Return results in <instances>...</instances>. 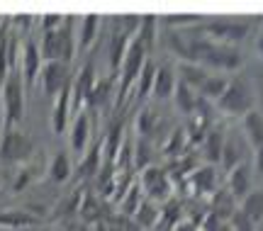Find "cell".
Here are the masks:
<instances>
[{
	"mask_svg": "<svg viewBox=\"0 0 263 231\" xmlns=\"http://www.w3.org/2000/svg\"><path fill=\"white\" fill-rule=\"evenodd\" d=\"M76 51V22L73 17L66 15L64 25L59 29H49V32H42V39H39V54L44 61H61V64H68L73 61Z\"/></svg>",
	"mask_w": 263,
	"mask_h": 231,
	"instance_id": "cell-1",
	"label": "cell"
},
{
	"mask_svg": "<svg viewBox=\"0 0 263 231\" xmlns=\"http://www.w3.org/2000/svg\"><path fill=\"white\" fill-rule=\"evenodd\" d=\"M217 110L229 114V117H244L246 112L254 110V88L244 75H232L227 83L224 92L215 102Z\"/></svg>",
	"mask_w": 263,
	"mask_h": 231,
	"instance_id": "cell-2",
	"label": "cell"
},
{
	"mask_svg": "<svg viewBox=\"0 0 263 231\" xmlns=\"http://www.w3.org/2000/svg\"><path fill=\"white\" fill-rule=\"evenodd\" d=\"M3 90V124L5 129H17V124L25 117V83L17 71H10L0 85Z\"/></svg>",
	"mask_w": 263,
	"mask_h": 231,
	"instance_id": "cell-3",
	"label": "cell"
},
{
	"mask_svg": "<svg viewBox=\"0 0 263 231\" xmlns=\"http://www.w3.org/2000/svg\"><path fill=\"white\" fill-rule=\"evenodd\" d=\"M146 49L141 46L139 39H132L129 46H127V51H124V59L122 64H120V90H117V105H124L127 98H129V90L134 88L137 83V78H139L141 68L146 64Z\"/></svg>",
	"mask_w": 263,
	"mask_h": 231,
	"instance_id": "cell-4",
	"label": "cell"
},
{
	"mask_svg": "<svg viewBox=\"0 0 263 231\" xmlns=\"http://www.w3.org/2000/svg\"><path fill=\"white\" fill-rule=\"evenodd\" d=\"M34 153V139L27 131L5 129L0 137V163L5 166H22Z\"/></svg>",
	"mask_w": 263,
	"mask_h": 231,
	"instance_id": "cell-5",
	"label": "cell"
},
{
	"mask_svg": "<svg viewBox=\"0 0 263 231\" xmlns=\"http://www.w3.org/2000/svg\"><path fill=\"white\" fill-rule=\"evenodd\" d=\"M251 27L254 22L251 20H202V34L212 42H222V44H232L234 46L236 42H241L251 34Z\"/></svg>",
	"mask_w": 263,
	"mask_h": 231,
	"instance_id": "cell-6",
	"label": "cell"
},
{
	"mask_svg": "<svg viewBox=\"0 0 263 231\" xmlns=\"http://www.w3.org/2000/svg\"><path fill=\"white\" fill-rule=\"evenodd\" d=\"M139 187H141V192L146 195L151 202H166V200H171L173 183H171L166 168L154 166V163H151V166H146L144 170H141Z\"/></svg>",
	"mask_w": 263,
	"mask_h": 231,
	"instance_id": "cell-7",
	"label": "cell"
},
{
	"mask_svg": "<svg viewBox=\"0 0 263 231\" xmlns=\"http://www.w3.org/2000/svg\"><path fill=\"white\" fill-rule=\"evenodd\" d=\"M73 75H71V66L61 64V61H44L42 71H39V85L47 98H57L66 85H71Z\"/></svg>",
	"mask_w": 263,
	"mask_h": 231,
	"instance_id": "cell-8",
	"label": "cell"
},
{
	"mask_svg": "<svg viewBox=\"0 0 263 231\" xmlns=\"http://www.w3.org/2000/svg\"><path fill=\"white\" fill-rule=\"evenodd\" d=\"M42 64L44 59L39 54V44L34 37L25 34V39L20 42V78L25 85H34L39 78V71H42Z\"/></svg>",
	"mask_w": 263,
	"mask_h": 231,
	"instance_id": "cell-9",
	"label": "cell"
},
{
	"mask_svg": "<svg viewBox=\"0 0 263 231\" xmlns=\"http://www.w3.org/2000/svg\"><path fill=\"white\" fill-rule=\"evenodd\" d=\"M95 81H98V75H95V64L93 61H85L81 66V71L73 75V81H71V112H81L85 107V100H88V95L93 90Z\"/></svg>",
	"mask_w": 263,
	"mask_h": 231,
	"instance_id": "cell-10",
	"label": "cell"
},
{
	"mask_svg": "<svg viewBox=\"0 0 263 231\" xmlns=\"http://www.w3.org/2000/svg\"><path fill=\"white\" fill-rule=\"evenodd\" d=\"M68 141H71V148L76 153H85L88 141H90V110H81L71 117Z\"/></svg>",
	"mask_w": 263,
	"mask_h": 231,
	"instance_id": "cell-11",
	"label": "cell"
},
{
	"mask_svg": "<svg viewBox=\"0 0 263 231\" xmlns=\"http://www.w3.org/2000/svg\"><path fill=\"white\" fill-rule=\"evenodd\" d=\"M71 85H66L64 90L54 98V107H51V129L54 134H64L71 124Z\"/></svg>",
	"mask_w": 263,
	"mask_h": 231,
	"instance_id": "cell-12",
	"label": "cell"
},
{
	"mask_svg": "<svg viewBox=\"0 0 263 231\" xmlns=\"http://www.w3.org/2000/svg\"><path fill=\"white\" fill-rule=\"evenodd\" d=\"M227 192L232 195L236 202H241L246 195L251 192V166L246 161L227 173Z\"/></svg>",
	"mask_w": 263,
	"mask_h": 231,
	"instance_id": "cell-13",
	"label": "cell"
},
{
	"mask_svg": "<svg viewBox=\"0 0 263 231\" xmlns=\"http://www.w3.org/2000/svg\"><path fill=\"white\" fill-rule=\"evenodd\" d=\"M176 83H178V75H176V71H173L168 64H156V73H154L151 95H154L156 100H168V98H173Z\"/></svg>",
	"mask_w": 263,
	"mask_h": 231,
	"instance_id": "cell-14",
	"label": "cell"
},
{
	"mask_svg": "<svg viewBox=\"0 0 263 231\" xmlns=\"http://www.w3.org/2000/svg\"><path fill=\"white\" fill-rule=\"evenodd\" d=\"M39 219L32 209H0V229H15V231H25L37 226Z\"/></svg>",
	"mask_w": 263,
	"mask_h": 231,
	"instance_id": "cell-15",
	"label": "cell"
},
{
	"mask_svg": "<svg viewBox=\"0 0 263 231\" xmlns=\"http://www.w3.org/2000/svg\"><path fill=\"white\" fill-rule=\"evenodd\" d=\"M78 217H81L85 224H100V222H105L110 214L105 212V202L100 195L83 192V200H81V207H78Z\"/></svg>",
	"mask_w": 263,
	"mask_h": 231,
	"instance_id": "cell-16",
	"label": "cell"
},
{
	"mask_svg": "<svg viewBox=\"0 0 263 231\" xmlns=\"http://www.w3.org/2000/svg\"><path fill=\"white\" fill-rule=\"evenodd\" d=\"M100 168H103V144H95L93 148L85 151L81 163L76 166V180H93Z\"/></svg>",
	"mask_w": 263,
	"mask_h": 231,
	"instance_id": "cell-17",
	"label": "cell"
},
{
	"mask_svg": "<svg viewBox=\"0 0 263 231\" xmlns=\"http://www.w3.org/2000/svg\"><path fill=\"white\" fill-rule=\"evenodd\" d=\"M176 75H178L180 83H185L193 90H200V85L205 83V78L210 75V68L200 64H193V61H178V68H176Z\"/></svg>",
	"mask_w": 263,
	"mask_h": 231,
	"instance_id": "cell-18",
	"label": "cell"
},
{
	"mask_svg": "<svg viewBox=\"0 0 263 231\" xmlns=\"http://www.w3.org/2000/svg\"><path fill=\"white\" fill-rule=\"evenodd\" d=\"M241 131H244V139L249 146H263V114L258 110L246 112L241 117Z\"/></svg>",
	"mask_w": 263,
	"mask_h": 231,
	"instance_id": "cell-19",
	"label": "cell"
},
{
	"mask_svg": "<svg viewBox=\"0 0 263 231\" xmlns=\"http://www.w3.org/2000/svg\"><path fill=\"white\" fill-rule=\"evenodd\" d=\"M210 197H212V200H210V214L219 217L222 222H229V219H232V214L239 209V202L227 192V187L224 190H215Z\"/></svg>",
	"mask_w": 263,
	"mask_h": 231,
	"instance_id": "cell-20",
	"label": "cell"
},
{
	"mask_svg": "<svg viewBox=\"0 0 263 231\" xmlns=\"http://www.w3.org/2000/svg\"><path fill=\"white\" fill-rule=\"evenodd\" d=\"M224 139H227V131L222 127H210L202 139V148H205V158L210 163H219L222 158V148H224Z\"/></svg>",
	"mask_w": 263,
	"mask_h": 231,
	"instance_id": "cell-21",
	"label": "cell"
},
{
	"mask_svg": "<svg viewBox=\"0 0 263 231\" xmlns=\"http://www.w3.org/2000/svg\"><path fill=\"white\" fill-rule=\"evenodd\" d=\"M100 15H85L83 20H81V27H78V42H76V46H78V51H88L90 46H93V42L98 39V34H100Z\"/></svg>",
	"mask_w": 263,
	"mask_h": 231,
	"instance_id": "cell-22",
	"label": "cell"
},
{
	"mask_svg": "<svg viewBox=\"0 0 263 231\" xmlns=\"http://www.w3.org/2000/svg\"><path fill=\"white\" fill-rule=\"evenodd\" d=\"M190 185L195 192H202V195H212L217 190V173L212 166H202V168H195L193 173L188 176Z\"/></svg>",
	"mask_w": 263,
	"mask_h": 231,
	"instance_id": "cell-23",
	"label": "cell"
},
{
	"mask_svg": "<svg viewBox=\"0 0 263 231\" xmlns=\"http://www.w3.org/2000/svg\"><path fill=\"white\" fill-rule=\"evenodd\" d=\"M227 83H229V75H224V73H215V71H210V75L205 78V83L200 85V90H197V95L202 98V100H212V102H217L219 100V95L224 92V88H227Z\"/></svg>",
	"mask_w": 263,
	"mask_h": 231,
	"instance_id": "cell-24",
	"label": "cell"
},
{
	"mask_svg": "<svg viewBox=\"0 0 263 231\" xmlns=\"http://www.w3.org/2000/svg\"><path fill=\"white\" fill-rule=\"evenodd\" d=\"M112 83H115V75H107V78H98L93 85V90L85 100L83 110H90V107H103L105 102L112 98Z\"/></svg>",
	"mask_w": 263,
	"mask_h": 231,
	"instance_id": "cell-25",
	"label": "cell"
},
{
	"mask_svg": "<svg viewBox=\"0 0 263 231\" xmlns=\"http://www.w3.org/2000/svg\"><path fill=\"white\" fill-rule=\"evenodd\" d=\"M49 178L54 180V183H66L68 178L73 176V163H71V156L66 153V151H59L54 153V158L49 161Z\"/></svg>",
	"mask_w": 263,
	"mask_h": 231,
	"instance_id": "cell-26",
	"label": "cell"
},
{
	"mask_svg": "<svg viewBox=\"0 0 263 231\" xmlns=\"http://www.w3.org/2000/svg\"><path fill=\"white\" fill-rule=\"evenodd\" d=\"M239 163H244V151H241V144H239V139L236 137H229V134H227L224 148H222V158H219V166L229 173V170L236 168Z\"/></svg>",
	"mask_w": 263,
	"mask_h": 231,
	"instance_id": "cell-27",
	"label": "cell"
},
{
	"mask_svg": "<svg viewBox=\"0 0 263 231\" xmlns=\"http://www.w3.org/2000/svg\"><path fill=\"white\" fill-rule=\"evenodd\" d=\"M173 100H176V107H178L183 114H190L197 110V102H200V95H197L193 88H188L185 83H176V90H173Z\"/></svg>",
	"mask_w": 263,
	"mask_h": 231,
	"instance_id": "cell-28",
	"label": "cell"
},
{
	"mask_svg": "<svg viewBox=\"0 0 263 231\" xmlns=\"http://www.w3.org/2000/svg\"><path fill=\"white\" fill-rule=\"evenodd\" d=\"M159 25H161V20L154 17V15H146V17L139 20V29H137L134 39H139L141 46L146 49V54H149L151 49H154V44H156V32H159Z\"/></svg>",
	"mask_w": 263,
	"mask_h": 231,
	"instance_id": "cell-29",
	"label": "cell"
},
{
	"mask_svg": "<svg viewBox=\"0 0 263 231\" xmlns=\"http://www.w3.org/2000/svg\"><path fill=\"white\" fill-rule=\"evenodd\" d=\"M132 37H127L124 32H120L117 27H112V37H110V51H107V59H110V68L117 71L120 64H122L124 59V51H127V46H129Z\"/></svg>",
	"mask_w": 263,
	"mask_h": 231,
	"instance_id": "cell-30",
	"label": "cell"
},
{
	"mask_svg": "<svg viewBox=\"0 0 263 231\" xmlns=\"http://www.w3.org/2000/svg\"><path fill=\"white\" fill-rule=\"evenodd\" d=\"M161 117L154 110H144L139 112L137 117V131H139V139H146V141H154V137L161 131Z\"/></svg>",
	"mask_w": 263,
	"mask_h": 231,
	"instance_id": "cell-31",
	"label": "cell"
},
{
	"mask_svg": "<svg viewBox=\"0 0 263 231\" xmlns=\"http://www.w3.org/2000/svg\"><path fill=\"white\" fill-rule=\"evenodd\" d=\"M239 212H244L254 224L263 219V190H251L244 200L239 202Z\"/></svg>",
	"mask_w": 263,
	"mask_h": 231,
	"instance_id": "cell-32",
	"label": "cell"
},
{
	"mask_svg": "<svg viewBox=\"0 0 263 231\" xmlns=\"http://www.w3.org/2000/svg\"><path fill=\"white\" fill-rule=\"evenodd\" d=\"M132 222H134V226H139V229H154V224L161 222V209H156L151 202H141L139 209L134 212V217H132Z\"/></svg>",
	"mask_w": 263,
	"mask_h": 231,
	"instance_id": "cell-33",
	"label": "cell"
},
{
	"mask_svg": "<svg viewBox=\"0 0 263 231\" xmlns=\"http://www.w3.org/2000/svg\"><path fill=\"white\" fill-rule=\"evenodd\" d=\"M117 202H120V214L127 217V219H132L134 212L139 209V204H141V187H139V183L137 185L129 183V187L124 190V195L117 200Z\"/></svg>",
	"mask_w": 263,
	"mask_h": 231,
	"instance_id": "cell-34",
	"label": "cell"
},
{
	"mask_svg": "<svg viewBox=\"0 0 263 231\" xmlns=\"http://www.w3.org/2000/svg\"><path fill=\"white\" fill-rule=\"evenodd\" d=\"M188 134H185V129H176L168 134V141L163 144V156H173V158H180L185 156V148H188Z\"/></svg>",
	"mask_w": 263,
	"mask_h": 231,
	"instance_id": "cell-35",
	"label": "cell"
},
{
	"mask_svg": "<svg viewBox=\"0 0 263 231\" xmlns=\"http://www.w3.org/2000/svg\"><path fill=\"white\" fill-rule=\"evenodd\" d=\"M81 200H83V192H71L68 197H64V200L57 204V212H54V217H57V219H61V222H71V219H76L78 207H81Z\"/></svg>",
	"mask_w": 263,
	"mask_h": 231,
	"instance_id": "cell-36",
	"label": "cell"
},
{
	"mask_svg": "<svg viewBox=\"0 0 263 231\" xmlns=\"http://www.w3.org/2000/svg\"><path fill=\"white\" fill-rule=\"evenodd\" d=\"M151 158H154V141L137 139L134 151H132V161H134V166L139 168V170H144L146 166H151Z\"/></svg>",
	"mask_w": 263,
	"mask_h": 231,
	"instance_id": "cell-37",
	"label": "cell"
},
{
	"mask_svg": "<svg viewBox=\"0 0 263 231\" xmlns=\"http://www.w3.org/2000/svg\"><path fill=\"white\" fill-rule=\"evenodd\" d=\"M154 73H156V64L151 61V59H146V64H144V68H141L139 78H137V92H139V98H146V95H151V85H154Z\"/></svg>",
	"mask_w": 263,
	"mask_h": 231,
	"instance_id": "cell-38",
	"label": "cell"
},
{
	"mask_svg": "<svg viewBox=\"0 0 263 231\" xmlns=\"http://www.w3.org/2000/svg\"><path fill=\"white\" fill-rule=\"evenodd\" d=\"M229 231H258V229H256V224L251 222L244 212L236 209V212L232 214V219H229Z\"/></svg>",
	"mask_w": 263,
	"mask_h": 231,
	"instance_id": "cell-39",
	"label": "cell"
},
{
	"mask_svg": "<svg viewBox=\"0 0 263 231\" xmlns=\"http://www.w3.org/2000/svg\"><path fill=\"white\" fill-rule=\"evenodd\" d=\"M200 229L202 231H229V222H222L219 217L207 212L205 219H202V224H200Z\"/></svg>",
	"mask_w": 263,
	"mask_h": 231,
	"instance_id": "cell-40",
	"label": "cell"
},
{
	"mask_svg": "<svg viewBox=\"0 0 263 231\" xmlns=\"http://www.w3.org/2000/svg\"><path fill=\"white\" fill-rule=\"evenodd\" d=\"M64 20H66V15H54V12H51V15H44V17H42V22H39V25H42V32L59 29L61 25H64Z\"/></svg>",
	"mask_w": 263,
	"mask_h": 231,
	"instance_id": "cell-41",
	"label": "cell"
},
{
	"mask_svg": "<svg viewBox=\"0 0 263 231\" xmlns=\"http://www.w3.org/2000/svg\"><path fill=\"white\" fill-rule=\"evenodd\" d=\"M29 180H32V173H29L27 168H22V170H20V176L15 178V183H12V190H15V192H22V190L27 187Z\"/></svg>",
	"mask_w": 263,
	"mask_h": 231,
	"instance_id": "cell-42",
	"label": "cell"
},
{
	"mask_svg": "<svg viewBox=\"0 0 263 231\" xmlns=\"http://www.w3.org/2000/svg\"><path fill=\"white\" fill-rule=\"evenodd\" d=\"M254 166H256V170H261V173H263V146L256 148V153H254Z\"/></svg>",
	"mask_w": 263,
	"mask_h": 231,
	"instance_id": "cell-43",
	"label": "cell"
},
{
	"mask_svg": "<svg viewBox=\"0 0 263 231\" xmlns=\"http://www.w3.org/2000/svg\"><path fill=\"white\" fill-rule=\"evenodd\" d=\"M256 51H258V54L263 56V32L258 34V39H256Z\"/></svg>",
	"mask_w": 263,
	"mask_h": 231,
	"instance_id": "cell-44",
	"label": "cell"
},
{
	"mask_svg": "<svg viewBox=\"0 0 263 231\" xmlns=\"http://www.w3.org/2000/svg\"><path fill=\"white\" fill-rule=\"evenodd\" d=\"M90 231H110V229H107V224L105 222H100V224H93V229Z\"/></svg>",
	"mask_w": 263,
	"mask_h": 231,
	"instance_id": "cell-45",
	"label": "cell"
},
{
	"mask_svg": "<svg viewBox=\"0 0 263 231\" xmlns=\"http://www.w3.org/2000/svg\"><path fill=\"white\" fill-rule=\"evenodd\" d=\"M258 102H261V110H258V112H261V114H263V85H261V88H258Z\"/></svg>",
	"mask_w": 263,
	"mask_h": 231,
	"instance_id": "cell-46",
	"label": "cell"
},
{
	"mask_svg": "<svg viewBox=\"0 0 263 231\" xmlns=\"http://www.w3.org/2000/svg\"><path fill=\"white\" fill-rule=\"evenodd\" d=\"M3 85V83H0ZM0 114H3V90H0Z\"/></svg>",
	"mask_w": 263,
	"mask_h": 231,
	"instance_id": "cell-47",
	"label": "cell"
},
{
	"mask_svg": "<svg viewBox=\"0 0 263 231\" xmlns=\"http://www.w3.org/2000/svg\"><path fill=\"white\" fill-rule=\"evenodd\" d=\"M159 231H173V229H159Z\"/></svg>",
	"mask_w": 263,
	"mask_h": 231,
	"instance_id": "cell-48",
	"label": "cell"
},
{
	"mask_svg": "<svg viewBox=\"0 0 263 231\" xmlns=\"http://www.w3.org/2000/svg\"><path fill=\"white\" fill-rule=\"evenodd\" d=\"M3 25H5V22H3V20H0V27H3Z\"/></svg>",
	"mask_w": 263,
	"mask_h": 231,
	"instance_id": "cell-49",
	"label": "cell"
},
{
	"mask_svg": "<svg viewBox=\"0 0 263 231\" xmlns=\"http://www.w3.org/2000/svg\"><path fill=\"white\" fill-rule=\"evenodd\" d=\"M25 231H37V229H25Z\"/></svg>",
	"mask_w": 263,
	"mask_h": 231,
	"instance_id": "cell-50",
	"label": "cell"
}]
</instances>
